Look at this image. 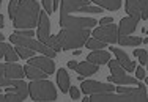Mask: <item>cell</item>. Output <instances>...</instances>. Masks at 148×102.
Instances as JSON below:
<instances>
[{
	"label": "cell",
	"mask_w": 148,
	"mask_h": 102,
	"mask_svg": "<svg viewBox=\"0 0 148 102\" xmlns=\"http://www.w3.org/2000/svg\"><path fill=\"white\" fill-rule=\"evenodd\" d=\"M118 94L114 91L109 93H96L90 94V102H147V90L143 85H137V88H128V86H118Z\"/></svg>",
	"instance_id": "1"
},
{
	"label": "cell",
	"mask_w": 148,
	"mask_h": 102,
	"mask_svg": "<svg viewBox=\"0 0 148 102\" xmlns=\"http://www.w3.org/2000/svg\"><path fill=\"white\" fill-rule=\"evenodd\" d=\"M40 5L36 0H19L16 14L13 17V25L19 29H33L40 20Z\"/></svg>",
	"instance_id": "2"
},
{
	"label": "cell",
	"mask_w": 148,
	"mask_h": 102,
	"mask_svg": "<svg viewBox=\"0 0 148 102\" xmlns=\"http://www.w3.org/2000/svg\"><path fill=\"white\" fill-rule=\"evenodd\" d=\"M90 38V29H62L57 35L58 43L62 44L63 50L82 47Z\"/></svg>",
	"instance_id": "3"
},
{
	"label": "cell",
	"mask_w": 148,
	"mask_h": 102,
	"mask_svg": "<svg viewBox=\"0 0 148 102\" xmlns=\"http://www.w3.org/2000/svg\"><path fill=\"white\" fill-rule=\"evenodd\" d=\"M29 94L36 102H52L57 99V90L49 80H33L29 85Z\"/></svg>",
	"instance_id": "4"
},
{
	"label": "cell",
	"mask_w": 148,
	"mask_h": 102,
	"mask_svg": "<svg viewBox=\"0 0 148 102\" xmlns=\"http://www.w3.org/2000/svg\"><path fill=\"white\" fill-rule=\"evenodd\" d=\"M10 41H11L13 44H16V46H22V47H29V49H32V50L41 52L43 55L51 57V58H54L55 54H57V52H55L54 49H51L49 46H46L44 43H41V41L33 39V38H30V36H21V35L13 33L11 36H10Z\"/></svg>",
	"instance_id": "5"
},
{
	"label": "cell",
	"mask_w": 148,
	"mask_h": 102,
	"mask_svg": "<svg viewBox=\"0 0 148 102\" xmlns=\"http://www.w3.org/2000/svg\"><path fill=\"white\" fill-rule=\"evenodd\" d=\"M98 24L96 19L93 17H76L68 13L60 14V25L62 29H93Z\"/></svg>",
	"instance_id": "6"
},
{
	"label": "cell",
	"mask_w": 148,
	"mask_h": 102,
	"mask_svg": "<svg viewBox=\"0 0 148 102\" xmlns=\"http://www.w3.org/2000/svg\"><path fill=\"white\" fill-rule=\"evenodd\" d=\"M103 13L101 6H91L90 0H62V13Z\"/></svg>",
	"instance_id": "7"
},
{
	"label": "cell",
	"mask_w": 148,
	"mask_h": 102,
	"mask_svg": "<svg viewBox=\"0 0 148 102\" xmlns=\"http://www.w3.org/2000/svg\"><path fill=\"white\" fill-rule=\"evenodd\" d=\"M93 38L104 43H117L118 41V27L114 22L109 25H99L98 29L93 30Z\"/></svg>",
	"instance_id": "8"
},
{
	"label": "cell",
	"mask_w": 148,
	"mask_h": 102,
	"mask_svg": "<svg viewBox=\"0 0 148 102\" xmlns=\"http://www.w3.org/2000/svg\"><path fill=\"white\" fill-rule=\"evenodd\" d=\"M82 91L85 94H96V93H109V91H115V86L110 83H101L95 82V80H87L82 83Z\"/></svg>",
	"instance_id": "9"
},
{
	"label": "cell",
	"mask_w": 148,
	"mask_h": 102,
	"mask_svg": "<svg viewBox=\"0 0 148 102\" xmlns=\"http://www.w3.org/2000/svg\"><path fill=\"white\" fill-rule=\"evenodd\" d=\"M51 36V25H49V17L46 11L40 13V20H38V39L44 43Z\"/></svg>",
	"instance_id": "10"
},
{
	"label": "cell",
	"mask_w": 148,
	"mask_h": 102,
	"mask_svg": "<svg viewBox=\"0 0 148 102\" xmlns=\"http://www.w3.org/2000/svg\"><path fill=\"white\" fill-rule=\"evenodd\" d=\"M29 63L36 66V68H40V69H43L47 74H52L55 71V65H54L51 57H32Z\"/></svg>",
	"instance_id": "11"
},
{
	"label": "cell",
	"mask_w": 148,
	"mask_h": 102,
	"mask_svg": "<svg viewBox=\"0 0 148 102\" xmlns=\"http://www.w3.org/2000/svg\"><path fill=\"white\" fill-rule=\"evenodd\" d=\"M6 93H17L22 99L29 96V85L21 79H14L10 86H6Z\"/></svg>",
	"instance_id": "12"
},
{
	"label": "cell",
	"mask_w": 148,
	"mask_h": 102,
	"mask_svg": "<svg viewBox=\"0 0 148 102\" xmlns=\"http://www.w3.org/2000/svg\"><path fill=\"white\" fill-rule=\"evenodd\" d=\"M137 22H139V20H137V19H134L132 16H129V17H125V19H121V22H120V27H118V36L131 35L132 31L137 29Z\"/></svg>",
	"instance_id": "13"
},
{
	"label": "cell",
	"mask_w": 148,
	"mask_h": 102,
	"mask_svg": "<svg viewBox=\"0 0 148 102\" xmlns=\"http://www.w3.org/2000/svg\"><path fill=\"white\" fill-rule=\"evenodd\" d=\"M110 49H112V52L115 54V57H117L118 63L123 66V68H125L126 72H132L134 69H136V63L131 61V60H129V57L121 50V49H114V47H110Z\"/></svg>",
	"instance_id": "14"
},
{
	"label": "cell",
	"mask_w": 148,
	"mask_h": 102,
	"mask_svg": "<svg viewBox=\"0 0 148 102\" xmlns=\"http://www.w3.org/2000/svg\"><path fill=\"white\" fill-rule=\"evenodd\" d=\"M24 72H25V75L29 77V79L32 80H40V79H47V75L49 74L47 72H44L43 69H40V68H36V66H33V65H27V66H24Z\"/></svg>",
	"instance_id": "15"
},
{
	"label": "cell",
	"mask_w": 148,
	"mask_h": 102,
	"mask_svg": "<svg viewBox=\"0 0 148 102\" xmlns=\"http://www.w3.org/2000/svg\"><path fill=\"white\" fill-rule=\"evenodd\" d=\"M87 60L88 61H91V63H95V65H106V63L110 60V54H109L107 50H95L93 54H90L88 57H87Z\"/></svg>",
	"instance_id": "16"
},
{
	"label": "cell",
	"mask_w": 148,
	"mask_h": 102,
	"mask_svg": "<svg viewBox=\"0 0 148 102\" xmlns=\"http://www.w3.org/2000/svg\"><path fill=\"white\" fill-rule=\"evenodd\" d=\"M76 71L77 74H80V75H93V74L98 72V65H95V63L91 61H84V63H79V65L76 66Z\"/></svg>",
	"instance_id": "17"
},
{
	"label": "cell",
	"mask_w": 148,
	"mask_h": 102,
	"mask_svg": "<svg viewBox=\"0 0 148 102\" xmlns=\"http://www.w3.org/2000/svg\"><path fill=\"white\" fill-rule=\"evenodd\" d=\"M57 83L62 90V93H66L69 91V75L66 72V69H60L57 72Z\"/></svg>",
	"instance_id": "18"
},
{
	"label": "cell",
	"mask_w": 148,
	"mask_h": 102,
	"mask_svg": "<svg viewBox=\"0 0 148 102\" xmlns=\"http://www.w3.org/2000/svg\"><path fill=\"white\" fill-rule=\"evenodd\" d=\"M90 2H93L95 5L101 6V8L110 10V11H115L121 6V0H90Z\"/></svg>",
	"instance_id": "19"
},
{
	"label": "cell",
	"mask_w": 148,
	"mask_h": 102,
	"mask_svg": "<svg viewBox=\"0 0 148 102\" xmlns=\"http://www.w3.org/2000/svg\"><path fill=\"white\" fill-rule=\"evenodd\" d=\"M126 11L129 13V16H132L134 19L140 20V5L139 0H126Z\"/></svg>",
	"instance_id": "20"
},
{
	"label": "cell",
	"mask_w": 148,
	"mask_h": 102,
	"mask_svg": "<svg viewBox=\"0 0 148 102\" xmlns=\"http://www.w3.org/2000/svg\"><path fill=\"white\" fill-rule=\"evenodd\" d=\"M107 80L110 83H115V85H136L137 79L131 75H125V77H115V75H109Z\"/></svg>",
	"instance_id": "21"
},
{
	"label": "cell",
	"mask_w": 148,
	"mask_h": 102,
	"mask_svg": "<svg viewBox=\"0 0 148 102\" xmlns=\"http://www.w3.org/2000/svg\"><path fill=\"white\" fill-rule=\"evenodd\" d=\"M107 65H109V68H110L112 75H115V77H125L126 75V74H125V68L118 63V60H109Z\"/></svg>",
	"instance_id": "22"
},
{
	"label": "cell",
	"mask_w": 148,
	"mask_h": 102,
	"mask_svg": "<svg viewBox=\"0 0 148 102\" xmlns=\"http://www.w3.org/2000/svg\"><path fill=\"white\" fill-rule=\"evenodd\" d=\"M118 43L121 46H139L140 43H142V38L125 35V36H118Z\"/></svg>",
	"instance_id": "23"
},
{
	"label": "cell",
	"mask_w": 148,
	"mask_h": 102,
	"mask_svg": "<svg viewBox=\"0 0 148 102\" xmlns=\"http://www.w3.org/2000/svg\"><path fill=\"white\" fill-rule=\"evenodd\" d=\"M87 47L88 49H93V50H99V49H106V44L107 43H104V41H99V39H96V38H88L87 39Z\"/></svg>",
	"instance_id": "24"
},
{
	"label": "cell",
	"mask_w": 148,
	"mask_h": 102,
	"mask_svg": "<svg viewBox=\"0 0 148 102\" xmlns=\"http://www.w3.org/2000/svg\"><path fill=\"white\" fill-rule=\"evenodd\" d=\"M14 50L17 52V55L22 57V58H32L35 55V50H32V49H29V47H22V46H17Z\"/></svg>",
	"instance_id": "25"
},
{
	"label": "cell",
	"mask_w": 148,
	"mask_h": 102,
	"mask_svg": "<svg viewBox=\"0 0 148 102\" xmlns=\"http://www.w3.org/2000/svg\"><path fill=\"white\" fill-rule=\"evenodd\" d=\"M44 44H46V46H49L51 49H54L55 52L63 50V49H62V44H60V43H58V39H57V36H49L47 39L44 41Z\"/></svg>",
	"instance_id": "26"
},
{
	"label": "cell",
	"mask_w": 148,
	"mask_h": 102,
	"mask_svg": "<svg viewBox=\"0 0 148 102\" xmlns=\"http://www.w3.org/2000/svg\"><path fill=\"white\" fill-rule=\"evenodd\" d=\"M5 61H8V63H16L17 61V58H19V55H17V52L14 50V49H11L10 47L8 50L5 52Z\"/></svg>",
	"instance_id": "27"
},
{
	"label": "cell",
	"mask_w": 148,
	"mask_h": 102,
	"mask_svg": "<svg viewBox=\"0 0 148 102\" xmlns=\"http://www.w3.org/2000/svg\"><path fill=\"white\" fill-rule=\"evenodd\" d=\"M134 55L139 57L140 65H147V61H148V52L147 50H143V49H134Z\"/></svg>",
	"instance_id": "28"
},
{
	"label": "cell",
	"mask_w": 148,
	"mask_h": 102,
	"mask_svg": "<svg viewBox=\"0 0 148 102\" xmlns=\"http://www.w3.org/2000/svg\"><path fill=\"white\" fill-rule=\"evenodd\" d=\"M139 5H140V17L143 20L148 19V0H139Z\"/></svg>",
	"instance_id": "29"
},
{
	"label": "cell",
	"mask_w": 148,
	"mask_h": 102,
	"mask_svg": "<svg viewBox=\"0 0 148 102\" xmlns=\"http://www.w3.org/2000/svg\"><path fill=\"white\" fill-rule=\"evenodd\" d=\"M17 5H19V0H10V5H8V14L10 17H14L16 14V10H17Z\"/></svg>",
	"instance_id": "30"
},
{
	"label": "cell",
	"mask_w": 148,
	"mask_h": 102,
	"mask_svg": "<svg viewBox=\"0 0 148 102\" xmlns=\"http://www.w3.org/2000/svg\"><path fill=\"white\" fill-rule=\"evenodd\" d=\"M5 99H6V102H22L24 101L17 93H6L5 94Z\"/></svg>",
	"instance_id": "31"
},
{
	"label": "cell",
	"mask_w": 148,
	"mask_h": 102,
	"mask_svg": "<svg viewBox=\"0 0 148 102\" xmlns=\"http://www.w3.org/2000/svg\"><path fill=\"white\" fill-rule=\"evenodd\" d=\"M43 5H44V8H46V13H54L55 10H54V0H43Z\"/></svg>",
	"instance_id": "32"
},
{
	"label": "cell",
	"mask_w": 148,
	"mask_h": 102,
	"mask_svg": "<svg viewBox=\"0 0 148 102\" xmlns=\"http://www.w3.org/2000/svg\"><path fill=\"white\" fill-rule=\"evenodd\" d=\"M16 35H21V36H33V31H32V29H25V30H16L14 31Z\"/></svg>",
	"instance_id": "33"
},
{
	"label": "cell",
	"mask_w": 148,
	"mask_h": 102,
	"mask_svg": "<svg viewBox=\"0 0 148 102\" xmlns=\"http://www.w3.org/2000/svg\"><path fill=\"white\" fill-rule=\"evenodd\" d=\"M69 94H71L73 99H79V96H80L79 90H77L76 86H69Z\"/></svg>",
	"instance_id": "34"
},
{
	"label": "cell",
	"mask_w": 148,
	"mask_h": 102,
	"mask_svg": "<svg viewBox=\"0 0 148 102\" xmlns=\"http://www.w3.org/2000/svg\"><path fill=\"white\" fill-rule=\"evenodd\" d=\"M10 47H11L10 44H5V43H2V41H0V58L5 57V52L8 50Z\"/></svg>",
	"instance_id": "35"
},
{
	"label": "cell",
	"mask_w": 148,
	"mask_h": 102,
	"mask_svg": "<svg viewBox=\"0 0 148 102\" xmlns=\"http://www.w3.org/2000/svg\"><path fill=\"white\" fill-rule=\"evenodd\" d=\"M112 22H114V19H112V17H104V19L99 20L101 25H109V24H112Z\"/></svg>",
	"instance_id": "36"
},
{
	"label": "cell",
	"mask_w": 148,
	"mask_h": 102,
	"mask_svg": "<svg viewBox=\"0 0 148 102\" xmlns=\"http://www.w3.org/2000/svg\"><path fill=\"white\" fill-rule=\"evenodd\" d=\"M137 79H145V71H143V68H140V66H139V68H137Z\"/></svg>",
	"instance_id": "37"
},
{
	"label": "cell",
	"mask_w": 148,
	"mask_h": 102,
	"mask_svg": "<svg viewBox=\"0 0 148 102\" xmlns=\"http://www.w3.org/2000/svg\"><path fill=\"white\" fill-rule=\"evenodd\" d=\"M76 66H77L76 61H69L68 63V68H71V69H76Z\"/></svg>",
	"instance_id": "38"
},
{
	"label": "cell",
	"mask_w": 148,
	"mask_h": 102,
	"mask_svg": "<svg viewBox=\"0 0 148 102\" xmlns=\"http://www.w3.org/2000/svg\"><path fill=\"white\" fill-rule=\"evenodd\" d=\"M5 27V24H3V16L0 14V29H3Z\"/></svg>",
	"instance_id": "39"
},
{
	"label": "cell",
	"mask_w": 148,
	"mask_h": 102,
	"mask_svg": "<svg viewBox=\"0 0 148 102\" xmlns=\"http://www.w3.org/2000/svg\"><path fill=\"white\" fill-rule=\"evenodd\" d=\"M60 0H54V10H57V5H58Z\"/></svg>",
	"instance_id": "40"
},
{
	"label": "cell",
	"mask_w": 148,
	"mask_h": 102,
	"mask_svg": "<svg viewBox=\"0 0 148 102\" xmlns=\"http://www.w3.org/2000/svg\"><path fill=\"white\" fill-rule=\"evenodd\" d=\"M0 102H6V99H5V96H2V94H0Z\"/></svg>",
	"instance_id": "41"
},
{
	"label": "cell",
	"mask_w": 148,
	"mask_h": 102,
	"mask_svg": "<svg viewBox=\"0 0 148 102\" xmlns=\"http://www.w3.org/2000/svg\"><path fill=\"white\" fill-rule=\"evenodd\" d=\"M3 38H5V36H3L2 33H0V41H3Z\"/></svg>",
	"instance_id": "42"
},
{
	"label": "cell",
	"mask_w": 148,
	"mask_h": 102,
	"mask_svg": "<svg viewBox=\"0 0 148 102\" xmlns=\"http://www.w3.org/2000/svg\"><path fill=\"white\" fill-rule=\"evenodd\" d=\"M145 83H147V85H148V77H147V79H145Z\"/></svg>",
	"instance_id": "43"
},
{
	"label": "cell",
	"mask_w": 148,
	"mask_h": 102,
	"mask_svg": "<svg viewBox=\"0 0 148 102\" xmlns=\"http://www.w3.org/2000/svg\"><path fill=\"white\" fill-rule=\"evenodd\" d=\"M0 6H2V0H0Z\"/></svg>",
	"instance_id": "44"
},
{
	"label": "cell",
	"mask_w": 148,
	"mask_h": 102,
	"mask_svg": "<svg viewBox=\"0 0 148 102\" xmlns=\"http://www.w3.org/2000/svg\"><path fill=\"white\" fill-rule=\"evenodd\" d=\"M147 65H148V61H147Z\"/></svg>",
	"instance_id": "45"
}]
</instances>
